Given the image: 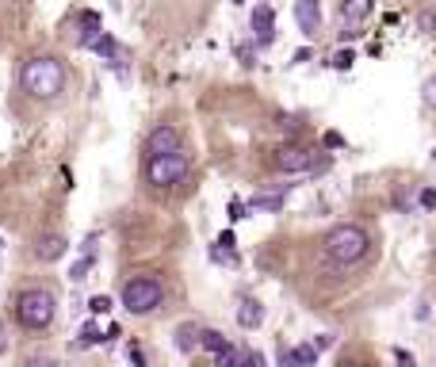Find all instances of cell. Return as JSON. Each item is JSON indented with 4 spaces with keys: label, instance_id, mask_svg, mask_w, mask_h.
I'll return each instance as SVG.
<instances>
[{
    "label": "cell",
    "instance_id": "cell-1",
    "mask_svg": "<svg viewBox=\"0 0 436 367\" xmlns=\"http://www.w3.org/2000/svg\"><path fill=\"white\" fill-rule=\"evenodd\" d=\"M19 84H23V92L35 96V100H54L61 88H66V69H61L58 57L39 54V57H31V62H23Z\"/></svg>",
    "mask_w": 436,
    "mask_h": 367
},
{
    "label": "cell",
    "instance_id": "cell-2",
    "mask_svg": "<svg viewBox=\"0 0 436 367\" xmlns=\"http://www.w3.org/2000/svg\"><path fill=\"white\" fill-rule=\"evenodd\" d=\"M321 249H325V256H330L333 264H341V268H352V264H360L363 256H368L371 237H368V229L356 226V222H341V226H333L330 234H325Z\"/></svg>",
    "mask_w": 436,
    "mask_h": 367
},
{
    "label": "cell",
    "instance_id": "cell-3",
    "mask_svg": "<svg viewBox=\"0 0 436 367\" xmlns=\"http://www.w3.org/2000/svg\"><path fill=\"white\" fill-rule=\"evenodd\" d=\"M54 310H58V302L46 287H27L16 299V321L23 329H46L54 321Z\"/></svg>",
    "mask_w": 436,
    "mask_h": 367
},
{
    "label": "cell",
    "instance_id": "cell-4",
    "mask_svg": "<svg viewBox=\"0 0 436 367\" xmlns=\"http://www.w3.org/2000/svg\"><path fill=\"white\" fill-rule=\"evenodd\" d=\"M161 299H165V287H161V279L157 276H134L123 283V306L131 314H149L161 306Z\"/></svg>",
    "mask_w": 436,
    "mask_h": 367
},
{
    "label": "cell",
    "instance_id": "cell-5",
    "mask_svg": "<svg viewBox=\"0 0 436 367\" xmlns=\"http://www.w3.org/2000/svg\"><path fill=\"white\" fill-rule=\"evenodd\" d=\"M272 164H276L280 172H321V169H330L325 157H318L306 146H295V142L276 149V153H272Z\"/></svg>",
    "mask_w": 436,
    "mask_h": 367
},
{
    "label": "cell",
    "instance_id": "cell-6",
    "mask_svg": "<svg viewBox=\"0 0 436 367\" xmlns=\"http://www.w3.org/2000/svg\"><path fill=\"white\" fill-rule=\"evenodd\" d=\"M146 176L153 188H173L188 176V157L184 153H165V157H149L146 164Z\"/></svg>",
    "mask_w": 436,
    "mask_h": 367
},
{
    "label": "cell",
    "instance_id": "cell-7",
    "mask_svg": "<svg viewBox=\"0 0 436 367\" xmlns=\"http://www.w3.org/2000/svg\"><path fill=\"white\" fill-rule=\"evenodd\" d=\"M146 153H149V157L180 153V131H176V126H169V122L153 126V131H149V138H146Z\"/></svg>",
    "mask_w": 436,
    "mask_h": 367
},
{
    "label": "cell",
    "instance_id": "cell-8",
    "mask_svg": "<svg viewBox=\"0 0 436 367\" xmlns=\"http://www.w3.org/2000/svg\"><path fill=\"white\" fill-rule=\"evenodd\" d=\"M371 8H375V0H341V27L360 31V27L368 23Z\"/></svg>",
    "mask_w": 436,
    "mask_h": 367
},
{
    "label": "cell",
    "instance_id": "cell-9",
    "mask_svg": "<svg viewBox=\"0 0 436 367\" xmlns=\"http://www.w3.org/2000/svg\"><path fill=\"white\" fill-rule=\"evenodd\" d=\"M295 19H298L306 39H314L318 27H321V4L318 0H295Z\"/></svg>",
    "mask_w": 436,
    "mask_h": 367
},
{
    "label": "cell",
    "instance_id": "cell-10",
    "mask_svg": "<svg viewBox=\"0 0 436 367\" xmlns=\"http://www.w3.org/2000/svg\"><path fill=\"white\" fill-rule=\"evenodd\" d=\"M66 249H69V241L61 234H42L39 245H35V256H39L42 264H54V261L66 256Z\"/></svg>",
    "mask_w": 436,
    "mask_h": 367
},
{
    "label": "cell",
    "instance_id": "cell-11",
    "mask_svg": "<svg viewBox=\"0 0 436 367\" xmlns=\"http://www.w3.org/2000/svg\"><path fill=\"white\" fill-rule=\"evenodd\" d=\"M272 27H276V12H272L268 4H260V8L253 12V31H256V42H260V46L272 42Z\"/></svg>",
    "mask_w": 436,
    "mask_h": 367
},
{
    "label": "cell",
    "instance_id": "cell-12",
    "mask_svg": "<svg viewBox=\"0 0 436 367\" xmlns=\"http://www.w3.org/2000/svg\"><path fill=\"white\" fill-rule=\"evenodd\" d=\"M264 321V306L256 299H241V306H238V326L241 329H256Z\"/></svg>",
    "mask_w": 436,
    "mask_h": 367
},
{
    "label": "cell",
    "instance_id": "cell-13",
    "mask_svg": "<svg viewBox=\"0 0 436 367\" xmlns=\"http://www.w3.org/2000/svg\"><path fill=\"white\" fill-rule=\"evenodd\" d=\"M199 333H203V329H196V326H180L176 329V348L180 352H191L199 344Z\"/></svg>",
    "mask_w": 436,
    "mask_h": 367
},
{
    "label": "cell",
    "instance_id": "cell-14",
    "mask_svg": "<svg viewBox=\"0 0 436 367\" xmlns=\"http://www.w3.org/2000/svg\"><path fill=\"white\" fill-rule=\"evenodd\" d=\"M99 35H104V31H99V16H96V12H84V31H81V46H92V42H96Z\"/></svg>",
    "mask_w": 436,
    "mask_h": 367
},
{
    "label": "cell",
    "instance_id": "cell-15",
    "mask_svg": "<svg viewBox=\"0 0 436 367\" xmlns=\"http://www.w3.org/2000/svg\"><path fill=\"white\" fill-rule=\"evenodd\" d=\"M199 344H203L207 352H214V356H218V352H222L230 341H226V337L218 333V329H203V333H199Z\"/></svg>",
    "mask_w": 436,
    "mask_h": 367
},
{
    "label": "cell",
    "instance_id": "cell-16",
    "mask_svg": "<svg viewBox=\"0 0 436 367\" xmlns=\"http://www.w3.org/2000/svg\"><path fill=\"white\" fill-rule=\"evenodd\" d=\"M249 207H253V211L276 214V211H283V196H253V199H249Z\"/></svg>",
    "mask_w": 436,
    "mask_h": 367
},
{
    "label": "cell",
    "instance_id": "cell-17",
    "mask_svg": "<svg viewBox=\"0 0 436 367\" xmlns=\"http://www.w3.org/2000/svg\"><path fill=\"white\" fill-rule=\"evenodd\" d=\"M417 31L425 39H436V8H421L417 12Z\"/></svg>",
    "mask_w": 436,
    "mask_h": 367
},
{
    "label": "cell",
    "instance_id": "cell-18",
    "mask_svg": "<svg viewBox=\"0 0 436 367\" xmlns=\"http://www.w3.org/2000/svg\"><path fill=\"white\" fill-rule=\"evenodd\" d=\"M92 50H96L99 57H107V62H115V57H119V46H115V39H111V35H99V39L92 42Z\"/></svg>",
    "mask_w": 436,
    "mask_h": 367
},
{
    "label": "cell",
    "instance_id": "cell-19",
    "mask_svg": "<svg viewBox=\"0 0 436 367\" xmlns=\"http://www.w3.org/2000/svg\"><path fill=\"white\" fill-rule=\"evenodd\" d=\"M214 367H241V348H234V344H226L218 356H214Z\"/></svg>",
    "mask_w": 436,
    "mask_h": 367
},
{
    "label": "cell",
    "instance_id": "cell-20",
    "mask_svg": "<svg viewBox=\"0 0 436 367\" xmlns=\"http://www.w3.org/2000/svg\"><path fill=\"white\" fill-rule=\"evenodd\" d=\"M104 341H107V337L99 333V329L92 326V321H84V329H81V341H77V344H81V348H88V344H104Z\"/></svg>",
    "mask_w": 436,
    "mask_h": 367
},
{
    "label": "cell",
    "instance_id": "cell-21",
    "mask_svg": "<svg viewBox=\"0 0 436 367\" xmlns=\"http://www.w3.org/2000/svg\"><path fill=\"white\" fill-rule=\"evenodd\" d=\"M92 264H96V256H81V261L73 264V272H69V279H73V283H81V279L92 272Z\"/></svg>",
    "mask_w": 436,
    "mask_h": 367
},
{
    "label": "cell",
    "instance_id": "cell-22",
    "mask_svg": "<svg viewBox=\"0 0 436 367\" xmlns=\"http://www.w3.org/2000/svg\"><path fill=\"white\" fill-rule=\"evenodd\" d=\"M352 62H356V54H352V50H337V54H333V62H330V66L345 73V69H352Z\"/></svg>",
    "mask_w": 436,
    "mask_h": 367
},
{
    "label": "cell",
    "instance_id": "cell-23",
    "mask_svg": "<svg viewBox=\"0 0 436 367\" xmlns=\"http://www.w3.org/2000/svg\"><path fill=\"white\" fill-rule=\"evenodd\" d=\"M280 367H306L295 348H280Z\"/></svg>",
    "mask_w": 436,
    "mask_h": 367
},
{
    "label": "cell",
    "instance_id": "cell-24",
    "mask_svg": "<svg viewBox=\"0 0 436 367\" xmlns=\"http://www.w3.org/2000/svg\"><path fill=\"white\" fill-rule=\"evenodd\" d=\"M421 100H425V107H436V77H428L425 88H421Z\"/></svg>",
    "mask_w": 436,
    "mask_h": 367
},
{
    "label": "cell",
    "instance_id": "cell-25",
    "mask_svg": "<svg viewBox=\"0 0 436 367\" xmlns=\"http://www.w3.org/2000/svg\"><path fill=\"white\" fill-rule=\"evenodd\" d=\"M88 310L92 314H107L111 310V299H107V294H96V299H88Z\"/></svg>",
    "mask_w": 436,
    "mask_h": 367
},
{
    "label": "cell",
    "instance_id": "cell-26",
    "mask_svg": "<svg viewBox=\"0 0 436 367\" xmlns=\"http://www.w3.org/2000/svg\"><path fill=\"white\" fill-rule=\"evenodd\" d=\"M241 367H264L260 352H241Z\"/></svg>",
    "mask_w": 436,
    "mask_h": 367
},
{
    "label": "cell",
    "instance_id": "cell-27",
    "mask_svg": "<svg viewBox=\"0 0 436 367\" xmlns=\"http://www.w3.org/2000/svg\"><path fill=\"white\" fill-rule=\"evenodd\" d=\"M395 359H398V367H417L413 352H406V348H395Z\"/></svg>",
    "mask_w": 436,
    "mask_h": 367
},
{
    "label": "cell",
    "instance_id": "cell-28",
    "mask_svg": "<svg viewBox=\"0 0 436 367\" xmlns=\"http://www.w3.org/2000/svg\"><path fill=\"white\" fill-rule=\"evenodd\" d=\"M23 367H61V364H58V359H50V356H31Z\"/></svg>",
    "mask_w": 436,
    "mask_h": 367
},
{
    "label": "cell",
    "instance_id": "cell-29",
    "mask_svg": "<svg viewBox=\"0 0 436 367\" xmlns=\"http://www.w3.org/2000/svg\"><path fill=\"white\" fill-rule=\"evenodd\" d=\"M245 211H249V203H241V199H234V203H230V218H234V222L245 218Z\"/></svg>",
    "mask_w": 436,
    "mask_h": 367
},
{
    "label": "cell",
    "instance_id": "cell-30",
    "mask_svg": "<svg viewBox=\"0 0 436 367\" xmlns=\"http://www.w3.org/2000/svg\"><path fill=\"white\" fill-rule=\"evenodd\" d=\"M421 207H425V211H436V188L421 191Z\"/></svg>",
    "mask_w": 436,
    "mask_h": 367
},
{
    "label": "cell",
    "instance_id": "cell-31",
    "mask_svg": "<svg viewBox=\"0 0 436 367\" xmlns=\"http://www.w3.org/2000/svg\"><path fill=\"white\" fill-rule=\"evenodd\" d=\"M214 245H218V249H226V253H234V234H230V229H222Z\"/></svg>",
    "mask_w": 436,
    "mask_h": 367
},
{
    "label": "cell",
    "instance_id": "cell-32",
    "mask_svg": "<svg viewBox=\"0 0 436 367\" xmlns=\"http://www.w3.org/2000/svg\"><path fill=\"white\" fill-rule=\"evenodd\" d=\"M314 348H318V352L333 348V337H330V333H318V337H314Z\"/></svg>",
    "mask_w": 436,
    "mask_h": 367
},
{
    "label": "cell",
    "instance_id": "cell-33",
    "mask_svg": "<svg viewBox=\"0 0 436 367\" xmlns=\"http://www.w3.org/2000/svg\"><path fill=\"white\" fill-rule=\"evenodd\" d=\"M341 146H345V138H341L337 131H330V134H325V149H341Z\"/></svg>",
    "mask_w": 436,
    "mask_h": 367
},
{
    "label": "cell",
    "instance_id": "cell-34",
    "mask_svg": "<svg viewBox=\"0 0 436 367\" xmlns=\"http://www.w3.org/2000/svg\"><path fill=\"white\" fill-rule=\"evenodd\" d=\"M303 62H310V50H295V57H291V66H303Z\"/></svg>",
    "mask_w": 436,
    "mask_h": 367
},
{
    "label": "cell",
    "instance_id": "cell-35",
    "mask_svg": "<svg viewBox=\"0 0 436 367\" xmlns=\"http://www.w3.org/2000/svg\"><path fill=\"white\" fill-rule=\"evenodd\" d=\"M238 57H241V66H253V46H241Z\"/></svg>",
    "mask_w": 436,
    "mask_h": 367
},
{
    "label": "cell",
    "instance_id": "cell-36",
    "mask_svg": "<svg viewBox=\"0 0 436 367\" xmlns=\"http://www.w3.org/2000/svg\"><path fill=\"white\" fill-rule=\"evenodd\" d=\"M131 364H134V367H142V348H131Z\"/></svg>",
    "mask_w": 436,
    "mask_h": 367
},
{
    "label": "cell",
    "instance_id": "cell-37",
    "mask_svg": "<svg viewBox=\"0 0 436 367\" xmlns=\"http://www.w3.org/2000/svg\"><path fill=\"white\" fill-rule=\"evenodd\" d=\"M4 348H8V341H4V329H0V352H4Z\"/></svg>",
    "mask_w": 436,
    "mask_h": 367
},
{
    "label": "cell",
    "instance_id": "cell-38",
    "mask_svg": "<svg viewBox=\"0 0 436 367\" xmlns=\"http://www.w3.org/2000/svg\"><path fill=\"white\" fill-rule=\"evenodd\" d=\"M345 367H363V364H345Z\"/></svg>",
    "mask_w": 436,
    "mask_h": 367
},
{
    "label": "cell",
    "instance_id": "cell-39",
    "mask_svg": "<svg viewBox=\"0 0 436 367\" xmlns=\"http://www.w3.org/2000/svg\"><path fill=\"white\" fill-rule=\"evenodd\" d=\"M433 161H436V149H433Z\"/></svg>",
    "mask_w": 436,
    "mask_h": 367
},
{
    "label": "cell",
    "instance_id": "cell-40",
    "mask_svg": "<svg viewBox=\"0 0 436 367\" xmlns=\"http://www.w3.org/2000/svg\"><path fill=\"white\" fill-rule=\"evenodd\" d=\"M0 249H4V241H0Z\"/></svg>",
    "mask_w": 436,
    "mask_h": 367
}]
</instances>
